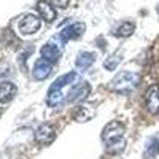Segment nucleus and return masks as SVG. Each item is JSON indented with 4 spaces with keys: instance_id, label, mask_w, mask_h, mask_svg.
<instances>
[{
    "instance_id": "nucleus-1",
    "label": "nucleus",
    "mask_w": 159,
    "mask_h": 159,
    "mask_svg": "<svg viewBox=\"0 0 159 159\" xmlns=\"http://www.w3.org/2000/svg\"><path fill=\"white\" fill-rule=\"evenodd\" d=\"M102 140L105 143V148L108 153H119L126 147L124 140V126L119 121H111L103 127L102 132Z\"/></svg>"
},
{
    "instance_id": "nucleus-2",
    "label": "nucleus",
    "mask_w": 159,
    "mask_h": 159,
    "mask_svg": "<svg viewBox=\"0 0 159 159\" xmlns=\"http://www.w3.org/2000/svg\"><path fill=\"white\" fill-rule=\"evenodd\" d=\"M139 84V75L134 72H119L113 80H111V89L121 94H130Z\"/></svg>"
},
{
    "instance_id": "nucleus-3",
    "label": "nucleus",
    "mask_w": 159,
    "mask_h": 159,
    "mask_svg": "<svg viewBox=\"0 0 159 159\" xmlns=\"http://www.w3.org/2000/svg\"><path fill=\"white\" fill-rule=\"evenodd\" d=\"M62 46H64V42L62 38L57 35V37H52L49 42L42 48V56L43 59L49 61L51 64H54L59 61L61 54H62Z\"/></svg>"
},
{
    "instance_id": "nucleus-4",
    "label": "nucleus",
    "mask_w": 159,
    "mask_h": 159,
    "mask_svg": "<svg viewBox=\"0 0 159 159\" xmlns=\"http://www.w3.org/2000/svg\"><path fill=\"white\" fill-rule=\"evenodd\" d=\"M40 25H42V21H40L38 16L35 15H25L21 21H19V32L22 35H32L35 34L38 29H40Z\"/></svg>"
},
{
    "instance_id": "nucleus-5",
    "label": "nucleus",
    "mask_w": 159,
    "mask_h": 159,
    "mask_svg": "<svg viewBox=\"0 0 159 159\" xmlns=\"http://www.w3.org/2000/svg\"><path fill=\"white\" fill-rule=\"evenodd\" d=\"M84 29H86V25L84 22H73L70 25H67V27H64L62 32L59 34V37L62 38V42H69V40H75L78 37H81L84 34Z\"/></svg>"
},
{
    "instance_id": "nucleus-6",
    "label": "nucleus",
    "mask_w": 159,
    "mask_h": 159,
    "mask_svg": "<svg viewBox=\"0 0 159 159\" xmlns=\"http://www.w3.org/2000/svg\"><path fill=\"white\" fill-rule=\"evenodd\" d=\"M145 103H147V108L150 113L156 115L159 113V86L153 84L148 88L147 94H145Z\"/></svg>"
},
{
    "instance_id": "nucleus-7",
    "label": "nucleus",
    "mask_w": 159,
    "mask_h": 159,
    "mask_svg": "<svg viewBox=\"0 0 159 159\" xmlns=\"http://www.w3.org/2000/svg\"><path fill=\"white\" fill-rule=\"evenodd\" d=\"M76 83H80V75L76 72H70V73H65V75L59 76L56 81L51 84L49 91H62L65 86H70L72 88Z\"/></svg>"
},
{
    "instance_id": "nucleus-8",
    "label": "nucleus",
    "mask_w": 159,
    "mask_h": 159,
    "mask_svg": "<svg viewBox=\"0 0 159 159\" xmlns=\"http://www.w3.org/2000/svg\"><path fill=\"white\" fill-rule=\"evenodd\" d=\"M89 91H91V86L86 81H80V83L73 84L67 94V102H78V100L84 99L89 94Z\"/></svg>"
},
{
    "instance_id": "nucleus-9",
    "label": "nucleus",
    "mask_w": 159,
    "mask_h": 159,
    "mask_svg": "<svg viewBox=\"0 0 159 159\" xmlns=\"http://www.w3.org/2000/svg\"><path fill=\"white\" fill-rule=\"evenodd\" d=\"M54 137H56V130L51 124H43L35 130V140L38 143H42V145L51 143L52 140H54Z\"/></svg>"
},
{
    "instance_id": "nucleus-10",
    "label": "nucleus",
    "mask_w": 159,
    "mask_h": 159,
    "mask_svg": "<svg viewBox=\"0 0 159 159\" xmlns=\"http://www.w3.org/2000/svg\"><path fill=\"white\" fill-rule=\"evenodd\" d=\"M51 69H52V65L49 61L46 59H38L34 65V78L35 80H45L51 75Z\"/></svg>"
},
{
    "instance_id": "nucleus-11",
    "label": "nucleus",
    "mask_w": 159,
    "mask_h": 159,
    "mask_svg": "<svg viewBox=\"0 0 159 159\" xmlns=\"http://www.w3.org/2000/svg\"><path fill=\"white\" fill-rule=\"evenodd\" d=\"M37 10L40 13V16H42V19H45L46 22H52L56 19V8L49 5L48 2H45V0H40L37 3Z\"/></svg>"
},
{
    "instance_id": "nucleus-12",
    "label": "nucleus",
    "mask_w": 159,
    "mask_h": 159,
    "mask_svg": "<svg viewBox=\"0 0 159 159\" xmlns=\"http://www.w3.org/2000/svg\"><path fill=\"white\" fill-rule=\"evenodd\" d=\"M18 88L10 81H0V103H7L16 96Z\"/></svg>"
},
{
    "instance_id": "nucleus-13",
    "label": "nucleus",
    "mask_w": 159,
    "mask_h": 159,
    "mask_svg": "<svg viewBox=\"0 0 159 159\" xmlns=\"http://www.w3.org/2000/svg\"><path fill=\"white\" fill-rule=\"evenodd\" d=\"M94 62H96V54H94V52L84 51V52H80V54H78V57L75 61V65H76L80 70H86Z\"/></svg>"
},
{
    "instance_id": "nucleus-14",
    "label": "nucleus",
    "mask_w": 159,
    "mask_h": 159,
    "mask_svg": "<svg viewBox=\"0 0 159 159\" xmlns=\"http://www.w3.org/2000/svg\"><path fill=\"white\" fill-rule=\"evenodd\" d=\"M62 91H48V97H46V103L49 105V107H59V105H62V102L65 100Z\"/></svg>"
},
{
    "instance_id": "nucleus-15",
    "label": "nucleus",
    "mask_w": 159,
    "mask_h": 159,
    "mask_svg": "<svg viewBox=\"0 0 159 159\" xmlns=\"http://www.w3.org/2000/svg\"><path fill=\"white\" fill-rule=\"evenodd\" d=\"M134 30H135V24L130 21H124L118 25V29L115 30V35L116 37H129V35H132Z\"/></svg>"
},
{
    "instance_id": "nucleus-16",
    "label": "nucleus",
    "mask_w": 159,
    "mask_h": 159,
    "mask_svg": "<svg viewBox=\"0 0 159 159\" xmlns=\"http://www.w3.org/2000/svg\"><path fill=\"white\" fill-rule=\"evenodd\" d=\"M121 59H123V52H121V51H116L115 54H111L110 57L105 59L103 67L107 69V70H115V69L118 67V64L121 62Z\"/></svg>"
},
{
    "instance_id": "nucleus-17",
    "label": "nucleus",
    "mask_w": 159,
    "mask_h": 159,
    "mask_svg": "<svg viewBox=\"0 0 159 159\" xmlns=\"http://www.w3.org/2000/svg\"><path fill=\"white\" fill-rule=\"evenodd\" d=\"M156 154H159V137H153L147 143V156L154 157Z\"/></svg>"
},
{
    "instance_id": "nucleus-18",
    "label": "nucleus",
    "mask_w": 159,
    "mask_h": 159,
    "mask_svg": "<svg viewBox=\"0 0 159 159\" xmlns=\"http://www.w3.org/2000/svg\"><path fill=\"white\" fill-rule=\"evenodd\" d=\"M69 2L70 0H51V5L54 8H61V10H65L69 7Z\"/></svg>"
},
{
    "instance_id": "nucleus-19",
    "label": "nucleus",
    "mask_w": 159,
    "mask_h": 159,
    "mask_svg": "<svg viewBox=\"0 0 159 159\" xmlns=\"http://www.w3.org/2000/svg\"><path fill=\"white\" fill-rule=\"evenodd\" d=\"M156 11H157V15H159V3H157V7H156Z\"/></svg>"
}]
</instances>
